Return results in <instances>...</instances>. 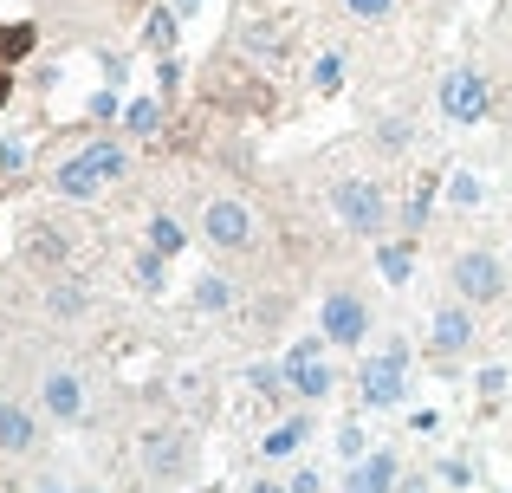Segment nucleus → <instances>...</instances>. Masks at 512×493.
I'll list each match as a JSON object with an SVG mask.
<instances>
[{
    "instance_id": "obj_21",
    "label": "nucleus",
    "mask_w": 512,
    "mask_h": 493,
    "mask_svg": "<svg viewBox=\"0 0 512 493\" xmlns=\"http://www.w3.org/2000/svg\"><path fill=\"white\" fill-rule=\"evenodd\" d=\"M344 7H350V13H357V20H383V13H389V7H396V0H344Z\"/></svg>"
},
{
    "instance_id": "obj_14",
    "label": "nucleus",
    "mask_w": 512,
    "mask_h": 493,
    "mask_svg": "<svg viewBox=\"0 0 512 493\" xmlns=\"http://www.w3.org/2000/svg\"><path fill=\"white\" fill-rule=\"evenodd\" d=\"M46 409L52 416H78V377H46Z\"/></svg>"
},
{
    "instance_id": "obj_11",
    "label": "nucleus",
    "mask_w": 512,
    "mask_h": 493,
    "mask_svg": "<svg viewBox=\"0 0 512 493\" xmlns=\"http://www.w3.org/2000/svg\"><path fill=\"white\" fill-rule=\"evenodd\" d=\"M143 461H150L156 474H182V461H188L182 455V435H175V429H156L150 442H143Z\"/></svg>"
},
{
    "instance_id": "obj_13",
    "label": "nucleus",
    "mask_w": 512,
    "mask_h": 493,
    "mask_svg": "<svg viewBox=\"0 0 512 493\" xmlns=\"http://www.w3.org/2000/svg\"><path fill=\"white\" fill-rule=\"evenodd\" d=\"M467 338H474L467 312H441L435 318V344H441V351H467Z\"/></svg>"
},
{
    "instance_id": "obj_20",
    "label": "nucleus",
    "mask_w": 512,
    "mask_h": 493,
    "mask_svg": "<svg viewBox=\"0 0 512 493\" xmlns=\"http://www.w3.org/2000/svg\"><path fill=\"white\" fill-rule=\"evenodd\" d=\"M195 299L208 305V312H221V305H227V279H201V292H195Z\"/></svg>"
},
{
    "instance_id": "obj_23",
    "label": "nucleus",
    "mask_w": 512,
    "mask_h": 493,
    "mask_svg": "<svg viewBox=\"0 0 512 493\" xmlns=\"http://www.w3.org/2000/svg\"><path fill=\"white\" fill-rule=\"evenodd\" d=\"M292 493H318V474H299V481H292Z\"/></svg>"
},
{
    "instance_id": "obj_18",
    "label": "nucleus",
    "mask_w": 512,
    "mask_h": 493,
    "mask_svg": "<svg viewBox=\"0 0 512 493\" xmlns=\"http://www.w3.org/2000/svg\"><path fill=\"white\" fill-rule=\"evenodd\" d=\"M383 273L402 286V279H409V247H383Z\"/></svg>"
},
{
    "instance_id": "obj_2",
    "label": "nucleus",
    "mask_w": 512,
    "mask_h": 493,
    "mask_svg": "<svg viewBox=\"0 0 512 493\" xmlns=\"http://www.w3.org/2000/svg\"><path fill=\"white\" fill-rule=\"evenodd\" d=\"M331 202H338V215H344V228H357V234H370V228H383V195L370 189V182H357V176H344L338 189H331Z\"/></svg>"
},
{
    "instance_id": "obj_1",
    "label": "nucleus",
    "mask_w": 512,
    "mask_h": 493,
    "mask_svg": "<svg viewBox=\"0 0 512 493\" xmlns=\"http://www.w3.org/2000/svg\"><path fill=\"white\" fill-rule=\"evenodd\" d=\"M117 176H124V150H117V143H91L85 156L59 163V195L85 202V195H98L104 182H117Z\"/></svg>"
},
{
    "instance_id": "obj_8",
    "label": "nucleus",
    "mask_w": 512,
    "mask_h": 493,
    "mask_svg": "<svg viewBox=\"0 0 512 493\" xmlns=\"http://www.w3.org/2000/svg\"><path fill=\"white\" fill-rule=\"evenodd\" d=\"M286 383H292L299 396H325V390H331V364L318 357V344H299V351L286 357Z\"/></svg>"
},
{
    "instance_id": "obj_10",
    "label": "nucleus",
    "mask_w": 512,
    "mask_h": 493,
    "mask_svg": "<svg viewBox=\"0 0 512 493\" xmlns=\"http://www.w3.org/2000/svg\"><path fill=\"white\" fill-rule=\"evenodd\" d=\"M389 487H396V455L357 461V468H350V481H344V493H389Z\"/></svg>"
},
{
    "instance_id": "obj_9",
    "label": "nucleus",
    "mask_w": 512,
    "mask_h": 493,
    "mask_svg": "<svg viewBox=\"0 0 512 493\" xmlns=\"http://www.w3.org/2000/svg\"><path fill=\"white\" fill-rule=\"evenodd\" d=\"M26 52H33V26L26 20L0 26V104H7V91H13V59H26Z\"/></svg>"
},
{
    "instance_id": "obj_19",
    "label": "nucleus",
    "mask_w": 512,
    "mask_h": 493,
    "mask_svg": "<svg viewBox=\"0 0 512 493\" xmlns=\"http://www.w3.org/2000/svg\"><path fill=\"white\" fill-rule=\"evenodd\" d=\"M169 39H175V13H156V20H150V46L169 52Z\"/></svg>"
},
{
    "instance_id": "obj_22",
    "label": "nucleus",
    "mask_w": 512,
    "mask_h": 493,
    "mask_svg": "<svg viewBox=\"0 0 512 493\" xmlns=\"http://www.w3.org/2000/svg\"><path fill=\"white\" fill-rule=\"evenodd\" d=\"M338 78H344V65H338V59H318V85L331 91V85H338Z\"/></svg>"
},
{
    "instance_id": "obj_3",
    "label": "nucleus",
    "mask_w": 512,
    "mask_h": 493,
    "mask_svg": "<svg viewBox=\"0 0 512 493\" xmlns=\"http://www.w3.org/2000/svg\"><path fill=\"white\" fill-rule=\"evenodd\" d=\"M363 403L370 409L402 403V344H389V351H376L370 364H363Z\"/></svg>"
},
{
    "instance_id": "obj_7",
    "label": "nucleus",
    "mask_w": 512,
    "mask_h": 493,
    "mask_svg": "<svg viewBox=\"0 0 512 493\" xmlns=\"http://www.w3.org/2000/svg\"><path fill=\"white\" fill-rule=\"evenodd\" d=\"M363 331H370V312H363L350 292H331L325 299V338L331 344H363Z\"/></svg>"
},
{
    "instance_id": "obj_6",
    "label": "nucleus",
    "mask_w": 512,
    "mask_h": 493,
    "mask_svg": "<svg viewBox=\"0 0 512 493\" xmlns=\"http://www.w3.org/2000/svg\"><path fill=\"white\" fill-rule=\"evenodd\" d=\"M454 286H461V299H474V305L500 299V260H493V253H467V260L454 266Z\"/></svg>"
},
{
    "instance_id": "obj_12",
    "label": "nucleus",
    "mask_w": 512,
    "mask_h": 493,
    "mask_svg": "<svg viewBox=\"0 0 512 493\" xmlns=\"http://www.w3.org/2000/svg\"><path fill=\"white\" fill-rule=\"evenodd\" d=\"M0 448H7V455H26V448H33V416H26L20 403H0Z\"/></svg>"
},
{
    "instance_id": "obj_5",
    "label": "nucleus",
    "mask_w": 512,
    "mask_h": 493,
    "mask_svg": "<svg viewBox=\"0 0 512 493\" xmlns=\"http://www.w3.org/2000/svg\"><path fill=\"white\" fill-rule=\"evenodd\" d=\"M201 234H208L214 247H247L253 241V215L240 202H208V215H201Z\"/></svg>"
},
{
    "instance_id": "obj_25",
    "label": "nucleus",
    "mask_w": 512,
    "mask_h": 493,
    "mask_svg": "<svg viewBox=\"0 0 512 493\" xmlns=\"http://www.w3.org/2000/svg\"><path fill=\"white\" fill-rule=\"evenodd\" d=\"M409 493H422V481H415V487H409Z\"/></svg>"
},
{
    "instance_id": "obj_24",
    "label": "nucleus",
    "mask_w": 512,
    "mask_h": 493,
    "mask_svg": "<svg viewBox=\"0 0 512 493\" xmlns=\"http://www.w3.org/2000/svg\"><path fill=\"white\" fill-rule=\"evenodd\" d=\"M253 493H292V487H253Z\"/></svg>"
},
{
    "instance_id": "obj_17",
    "label": "nucleus",
    "mask_w": 512,
    "mask_h": 493,
    "mask_svg": "<svg viewBox=\"0 0 512 493\" xmlns=\"http://www.w3.org/2000/svg\"><path fill=\"white\" fill-rule=\"evenodd\" d=\"M156 124H163V111H156L150 98H143V104H130V130H137V137H150Z\"/></svg>"
},
{
    "instance_id": "obj_15",
    "label": "nucleus",
    "mask_w": 512,
    "mask_h": 493,
    "mask_svg": "<svg viewBox=\"0 0 512 493\" xmlns=\"http://www.w3.org/2000/svg\"><path fill=\"white\" fill-rule=\"evenodd\" d=\"M299 442H305V422H279V429L266 435V455H292Z\"/></svg>"
},
{
    "instance_id": "obj_16",
    "label": "nucleus",
    "mask_w": 512,
    "mask_h": 493,
    "mask_svg": "<svg viewBox=\"0 0 512 493\" xmlns=\"http://www.w3.org/2000/svg\"><path fill=\"white\" fill-rule=\"evenodd\" d=\"M150 247H156V253H163V260H169V253L182 247V228H175L169 215H156V221H150Z\"/></svg>"
},
{
    "instance_id": "obj_4",
    "label": "nucleus",
    "mask_w": 512,
    "mask_h": 493,
    "mask_svg": "<svg viewBox=\"0 0 512 493\" xmlns=\"http://www.w3.org/2000/svg\"><path fill=\"white\" fill-rule=\"evenodd\" d=\"M441 111H448L454 124H480V117H487V78H480V72H448V85H441Z\"/></svg>"
}]
</instances>
